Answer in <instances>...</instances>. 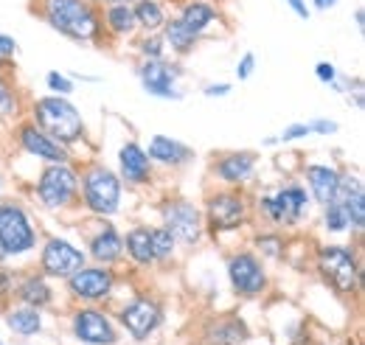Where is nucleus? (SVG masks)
Returning a JSON list of instances; mask_svg holds the SVG:
<instances>
[{
	"mask_svg": "<svg viewBox=\"0 0 365 345\" xmlns=\"http://www.w3.org/2000/svg\"><path fill=\"white\" fill-rule=\"evenodd\" d=\"M318 269L323 272V278L337 289V292H354L357 287V278H360V269H357V261L354 256L340 247V244H326L320 247L318 253Z\"/></svg>",
	"mask_w": 365,
	"mask_h": 345,
	"instance_id": "nucleus-4",
	"label": "nucleus"
},
{
	"mask_svg": "<svg viewBox=\"0 0 365 345\" xmlns=\"http://www.w3.org/2000/svg\"><path fill=\"white\" fill-rule=\"evenodd\" d=\"M343 211L349 216V225H354L357 230H363L365 225V194H363V182L357 177H340V185H337V197H334Z\"/></svg>",
	"mask_w": 365,
	"mask_h": 345,
	"instance_id": "nucleus-16",
	"label": "nucleus"
},
{
	"mask_svg": "<svg viewBox=\"0 0 365 345\" xmlns=\"http://www.w3.org/2000/svg\"><path fill=\"white\" fill-rule=\"evenodd\" d=\"M127 253L138 261V264H152L155 261V253H152V233L149 227H135L127 233V242H124Z\"/></svg>",
	"mask_w": 365,
	"mask_h": 345,
	"instance_id": "nucleus-27",
	"label": "nucleus"
},
{
	"mask_svg": "<svg viewBox=\"0 0 365 345\" xmlns=\"http://www.w3.org/2000/svg\"><path fill=\"white\" fill-rule=\"evenodd\" d=\"M334 6H337V0H312V9H318V11H329Z\"/></svg>",
	"mask_w": 365,
	"mask_h": 345,
	"instance_id": "nucleus-44",
	"label": "nucleus"
},
{
	"mask_svg": "<svg viewBox=\"0 0 365 345\" xmlns=\"http://www.w3.org/2000/svg\"><path fill=\"white\" fill-rule=\"evenodd\" d=\"M9 326H11L17 334H34V331L40 329V314H37L34 306H29V309H17V311L9 314Z\"/></svg>",
	"mask_w": 365,
	"mask_h": 345,
	"instance_id": "nucleus-29",
	"label": "nucleus"
},
{
	"mask_svg": "<svg viewBox=\"0 0 365 345\" xmlns=\"http://www.w3.org/2000/svg\"><path fill=\"white\" fill-rule=\"evenodd\" d=\"M354 20H357V29L363 31V29H365V11H363V9H357V11H354Z\"/></svg>",
	"mask_w": 365,
	"mask_h": 345,
	"instance_id": "nucleus-45",
	"label": "nucleus"
},
{
	"mask_svg": "<svg viewBox=\"0 0 365 345\" xmlns=\"http://www.w3.org/2000/svg\"><path fill=\"white\" fill-rule=\"evenodd\" d=\"M96 6H110V3H133V0H93Z\"/></svg>",
	"mask_w": 365,
	"mask_h": 345,
	"instance_id": "nucleus-46",
	"label": "nucleus"
},
{
	"mask_svg": "<svg viewBox=\"0 0 365 345\" xmlns=\"http://www.w3.org/2000/svg\"><path fill=\"white\" fill-rule=\"evenodd\" d=\"M307 180L312 188V197L318 200L320 205L331 202L337 197V185H340V174L329 166H309L307 169Z\"/></svg>",
	"mask_w": 365,
	"mask_h": 345,
	"instance_id": "nucleus-21",
	"label": "nucleus"
},
{
	"mask_svg": "<svg viewBox=\"0 0 365 345\" xmlns=\"http://www.w3.org/2000/svg\"><path fill=\"white\" fill-rule=\"evenodd\" d=\"M230 93V85H208L205 87V96H211V98H214V96H228Z\"/></svg>",
	"mask_w": 365,
	"mask_h": 345,
	"instance_id": "nucleus-43",
	"label": "nucleus"
},
{
	"mask_svg": "<svg viewBox=\"0 0 365 345\" xmlns=\"http://www.w3.org/2000/svg\"><path fill=\"white\" fill-rule=\"evenodd\" d=\"M323 222H326V230H331V233H343L349 227V216H346L343 205L337 200L326 202V219Z\"/></svg>",
	"mask_w": 365,
	"mask_h": 345,
	"instance_id": "nucleus-32",
	"label": "nucleus"
},
{
	"mask_svg": "<svg viewBox=\"0 0 365 345\" xmlns=\"http://www.w3.org/2000/svg\"><path fill=\"white\" fill-rule=\"evenodd\" d=\"M85 205L91 208L93 214L110 216L118 211V202H121V180L110 169L104 166H96L85 174Z\"/></svg>",
	"mask_w": 365,
	"mask_h": 345,
	"instance_id": "nucleus-3",
	"label": "nucleus"
},
{
	"mask_svg": "<svg viewBox=\"0 0 365 345\" xmlns=\"http://www.w3.org/2000/svg\"><path fill=\"white\" fill-rule=\"evenodd\" d=\"M253 71H256V53H245V56L239 59V65H236V76L245 82V79L253 76Z\"/></svg>",
	"mask_w": 365,
	"mask_h": 345,
	"instance_id": "nucleus-37",
	"label": "nucleus"
},
{
	"mask_svg": "<svg viewBox=\"0 0 365 345\" xmlns=\"http://www.w3.org/2000/svg\"><path fill=\"white\" fill-rule=\"evenodd\" d=\"M140 85L149 96L158 98H180L178 93V79H180V68L166 62V59H143V65L138 68Z\"/></svg>",
	"mask_w": 365,
	"mask_h": 345,
	"instance_id": "nucleus-8",
	"label": "nucleus"
},
{
	"mask_svg": "<svg viewBox=\"0 0 365 345\" xmlns=\"http://www.w3.org/2000/svg\"><path fill=\"white\" fill-rule=\"evenodd\" d=\"M0 62H3V59H0Z\"/></svg>",
	"mask_w": 365,
	"mask_h": 345,
	"instance_id": "nucleus-49",
	"label": "nucleus"
},
{
	"mask_svg": "<svg viewBox=\"0 0 365 345\" xmlns=\"http://www.w3.org/2000/svg\"><path fill=\"white\" fill-rule=\"evenodd\" d=\"M34 11L73 43H93L101 37V11L93 0H34Z\"/></svg>",
	"mask_w": 365,
	"mask_h": 345,
	"instance_id": "nucleus-1",
	"label": "nucleus"
},
{
	"mask_svg": "<svg viewBox=\"0 0 365 345\" xmlns=\"http://www.w3.org/2000/svg\"><path fill=\"white\" fill-rule=\"evenodd\" d=\"M121 253H124V242L113 227L101 230L91 242V256L101 264H113L115 259H121Z\"/></svg>",
	"mask_w": 365,
	"mask_h": 345,
	"instance_id": "nucleus-26",
	"label": "nucleus"
},
{
	"mask_svg": "<svg viewBox=\"0 0 365 345\" xmlns=\"http://www.w3.org/2000/svg\"><path fill=\"white\" fill-rule=\"evenodd\" d=\"M152 233V253H155V261L169 259L175 253V239L166 227H158V230H149Z\"/></svg>",
	"mask_w": 365,
	"mask_h": 345,
	"instance_id": "nucleus-31",
	"label": "nucleus"
},
{
	"mask_svg": "<svg viewBox=\"0 0 365 345\" xmlns=\"http://www.w3.org/2000/svg\"><path fill=\"white\" fill-rule=\"evenodd\" d=\"M34 121H37V130H43L48 138H53L62 146L76 143L82 138V132H85L79 110L71 101H65V96H46V98H40L34 104Z\"/></svg>",
	"mask_w": 365,
	"mask_h": 345,
	"instance_id": "nucleus-2",
	"label": "nucleus"
},
{
	"mask_svg": "<svg viewBox=\"0 0 365 345\" xmlns=\"http://www.w3.org/2000/svg\"><path fill=\"white\" fill-rule=\"evenodd\" d=\"M160 37H163V43L166 48H172L175 53H188V51H194V45H197V34H191L185 26H182L178 17H166V23H163V29H160Z\"/></svg>",
	"mask_w": 365,
	"mask_h": 345,
	"instance_id": "nucleus-25",
	"label": "nucleus"
},
{
	"mask_svg": "<svg viewBox=\"0 0 365 345\" xmlns=\"http://www.w3.org/2000/svg\"><path fill=\"white\" fill-rule=\"evenodd\" d=\"M284 3L292 9V14H295L298 20H309V17H312V9H309L307 0H284Z\"/></svg>",
	"mask_w": 365,
	"mask_h": 345,
	"instance_id": "nucleus-40",
	"label": "nucleus"
},
{
	"mask_svg": "<svg viewBox=\"0 0 365 345\" xmlns=\"http://www.w3.org/2000/svg\"><path fill=\"white\" fill-rule=\"evenodd\" d=\"M121 323H124L135 337H146V334L160 323V311H158V306H155L152 301L138 298V301L124 306V311H121Z\"/></svg>",
	"mask_w": 365,
	"mask_h": 345,
	"instance_id": "nucleus-18",
	"label": "nucleus"
},
{
	"mask_svg": "<svg viewBox=\"0 0 365 345\" xmlns=\"http://www.w3.org/2000/svg\"><path fill=\"white\" fill-rule=\"evenodd\" d=\"M68 287H71V292L76 298L98 301V298H107L110 295L113 275H110V269H101V267H82V269H76L68 278Z\"/></svg>",
	"mask_w": 365,
	"mask_h": 345,
	"instance_id": "nucleus-12",
	"label": "nucleus"
},
{
	"mask_svg": "<svg viewBox=\"0 0 365 345\" xmlns=\"http://www.w3.org/2000/svg\"><path fill=\"white\" fill-rule=\"evenodd\" d=\"M307 191L298 188V185H289V188H281L275 197H264L262 200V208L264 214L270 216L273 222H281V225H292L298 222L304 211H307Z\"/></svg>",
	"mask_w": 365,
	"mask_h": 345,
	"instance_id": "nucleus-10",
	"label": "nucleus"
},
{
	"mask_svg": "<svg viewBox=\"0 0 365 345\" xmlns=\"http://www.w3.org/2000/svg\"><path fill=\"white\" fill-rule=\"evenodd\" d=\"M118 160H121V174H124V180H130V182H149V163H152V160L146 158V152H143L138 143L121 146Z\"/></svg>",
	"mask_w": 365,
	"mask_h": 345,
	"instance_id": "nucleus-20",
	"label": "nucleus"
},
{
	"mask_svg": "<svg viewBox=\"0 0 365 345\" xmlns=\"http://www.w3.org/2000/svg\"><path fill=\"white\" fill-rule=\"evenodd\" d=\"M20 143H23V149H26L29 155L43 158L48 163H68L65 146L56 143L53 138H48L46 132L37 130V127H23V130H20Z\"/></svg>",
	"mask_w": 365,
	"mask_h": 345,
	"instance_id": "nucleus-15",
	"label": "nucleus"
},
{
	"mask_svg": "<svg viewBox=\"0 0 365 345\" xmlns=\"http://www.w3.org/2000/svg\"><path fill=\"white\" fill-rule=\"evenodd\" d=\"M163 225L166 230L172 233L175 242H180L185 247H194L200 242V233H202V219H200V211L191 205V202H169L163 208Z\"/></svg>",
	"mask_w": 365,
	"mask_h": 345,
	"instance_id": "nucleus-7",
	"label": "nucleus"
},
{
	"mask_svg": "<svg viewBox=\"0 0 365 345\" xmlns=\"http://www.w3.org/2000/svg\"><path fill=\"white\" fill-rule=\"evenodd\" d=\"M73 331L79 340L93 345H110L115 343V334H113V326L107 323V317L96 309H82L73 320Z\"/></svg>",
	"mask_w": 365,
	"mask_h": 345,
	"instance_id": "nucleus-13",
	"label": "nucleus"
},
{
	"mask_svg": "<svg viewBox=\"0 0 365 345\" xmlns=\"http://www.w3.org/2000/svg\"><path fill=\"white\" fill-rule=\"evenodd\" d=\"M245 326L239 323V320H222V323H217L214 329H211V343L217 345H236L245 340Z\"/></svg>",
	"mask_w": 365,
	"mask_h": 345,
	"instance_id": "nucleus-28",
	"label": "nucleus"
},
{
	"mask_svg": "<svg viewBox=\"0 0 365 345\" xmlns=\"http://www.w3.org/2000/svg\"><path fill=\"white\" fill-rule=\"evenodd\" d=\"M138 51L143 53V59H163V53H166V43H163L160 31L146 34V37L138 43Z\"/></svg>",
	"mask_w": 365,
	"mask_h": 345,
	"instance_id": "nucleus-33",
	"label": "nucleus"
},
{
	"mask_svg": "<svg viewBox=\"0 0 365 345\" xmlns=\"http://www.w3.org/2000/svg\"><path fill=\"white\" fill-rule=\"evenodd\" d=\"M133 14L138 29H143L146 34L160 31L166 23V6L160 0H133Z\"/></svg>",
	"mask_w": 365,
	"mask_h": 345,
	"instance_id": "nucleus-23",
	"label": "nucleus"
},
{
	"mask_svg": "<svg viewBox=\"0 0 365 345\" xmlns=\"http://www.w3.org/2000/svg\"><path fill=\"white\" fill-rule=\"evenodd\" d=\"M85 267V253L65 239H51L43 250V269L56 278H71L76 269Z\"/></svg>",
	"mask_w": 365,
	"mask_h": 345,
	"instance_id": "nucleus-9",
	"label": "nucleus"
},
{
	"mask_svg": "<svg viewBox=\"0 0 365 345\" xmlns=\"http://www.w3.org/2000/svg\"><path fill=\"white\" fill-rule=\"evenodd\" d=\"M178 20H180L191 34L202 37V34L220 20V11H217V6H214L211 0H185L180 14H178Z\"/></svg>",
	"mask_w": 365,
	"mask_h": 345,
	"instance_id": "nucleus-17",
	"label": "nucleus"
},
{
	"mask_svg": "<svg viewBox=\"0 0 365 345\" xmlns=\"http://www.w3.org/2000/svg\"><path fill=\"white\" fill-rule=\"evenodd\" d=\"M309 130L318 132V135H329V132H337V124L334 121H315V124H309Z\"/></svg>",
	"mask_w": 365,
	"mask_h": 345,
	"instance_id": "nucleus-42",
	"label": "nucleus"
},
{
	"mask_svg": "<svg viewBox=\"0 0 365 345\" xmlns=\"http://www.w3.org/2000/svg\"><path fill=\"white\" fill-rule=\"evenodd\" d=\"M101 29H107L115 37H130L135 34L138 23L133 14V3H110L101 11Z\"/></svg>",
	"mask_w": 365,
	"mask_h": 345,
	"instance_id": "nucleus-19",
	"label": "nucleus"
},
{
	"mask_svg": "<svg viewBox=\"0 0 365 345\" xmlns=\"http://www.w3.org/2000/svg\"><path fill=\"white\" fill-rule=\"evenodd\" d=\"M0 242H3L9 256H20V253H29L34 247L37 236H34V227H31L23 208L0 205Z\"/></svg>",
	"mask_w": 365,
	"mask_h": 345,
	"instance_id": "nucleus-5",
	"label": "nucleus"
},
{
	"mask_svg": "<svg viewBox=\"0 0 365 345\" xmlns=\"http://www.w3.org/2000/svg\"><path fill=\"white\" fill-rule=\"evenodd\" d=\"M20 298L29 303V306L40 309V306H46L51 301V289H48V284L43 278H31V281H26L20 287Z\"/></svg>",
	"mask_w": 365,
	"mask_h": 345,
	"instance_id": "nucleus-30",
	"label": "nucleus"
},
{
	"mask_svg": "<svg viewBox=\"0 0 365 345\" xmlns=\"http://www.w3.org/2000/svg\"><path fill=\"white\" fill-rule=\"evenodd\" d=\"M6 256H9V253H6V247H3V242H0V261L6 259Z\"/></svg>",
	"mask_w": 365,
	"mask_h": 345,
	"instance_id": "nucleus-47",
	"label": "nucleus"
},
{
	"mask_svg": "<svg viewBox=\"0 0 365 345\" xmlns=\"http://www.w3.org/2000/svg\"><path fill=\"white\" fill-rule=\"evenodd\" d=\"M76 188H79L76 172L68 169L65 163H53L40 177L37 194H40L43 205H48V208H65L76 197Z\"/></svg>",
	"mask_w": 365,
	"mask_h": 345,
	"instance_id": "nucleus-6",
	"label": "nucleus"
},
{
	"mask_svg": "<svg viewBox=\"0 0 365 345\" xmlns=\"http://www.w3.org/2000/svg\"><path fill=\"white\" fill-rule=\"evenodd\" d=\"M315 76H318L323 85H331V82L337 79V71H334V65H331V62H318Z\"/></svg>",
	"mask_w": 365,
	"mask_h": 345,
	"instance_id": "nucleus-39",
	"label": "nucleus"
},
{
	"mask_svg": "<svg viewBox=\"0 0 365 345\" xmlns=\"http://www.w3.org/2000/svg\"><path fill=\"white\" fill-rule=\"evenodd\" d=\"M0 188H3V182H0Z\"/></svg>",
	"mask_w": 365,
	"mask_h": 345,
	"instance_id": "nucleus-48",
	"label": "nucleus"
},
{
	"mask_svg": "<svg viewBox=\"0 0 365 345\" xmlns=\"http://www.w3.org/2000/svg\"><path fill=\"white\" fill-rule=\"evenodd\" d=\"M188 155L191 152L182 146L180 140H172L166 135H155L149 140V152H146L149 160H158V163H166V166H178L182 160H188Z\"/></svg>",
	"mask_w": 365,
	"mask_h": 345,
	"instance_id": "nucleus-22",
	"label": "nucleus"
},
{
	"mask_svg": "<svg viewBox=\"0 0 365 345\" xmlns=\"http://www.w3.org/2000/svg\"><path fill=\"white\" fill-rule=\"evenodd\" d=\"M304 135H312V130H309V124H292V127H287V130L281 132L278 138H273V140H267V143H275V140L287 143V140H298V138H304Z\"/></svg>",
	"mask_w": 365,
	"mask_h": 345,
	"instance_id": "nucleus-35",
	"label": "nucleus"
},
{
	"mask_svg": "<svg viewBox=\"0 0 365 345\" xmlns=\"http://www.w3.org/2000/svg\"><path fill=\"white\" fill-rule=\"evenodd\" d=\"M253 166H256V158L247 155V152H236V155H228L217 163V174L225 180V182H242L253 174Z\"/></svg>",
	"mask_w": 365,
	"mask_h": 345,
	"instance_id": "nucleus-24",
	"label": "nucleus"
},
{
	"mask_svg": "<svg viewBox=\"0 0 365 345\" xmlns=\"http://www.w3.org/2000/svg\"><path fill=\"white\" fill-rule=\"evenodd\" d=\"M259 247H262L270 259H278V256H281V239H278V236H262V239H259Z\"/></svg>",
	"mask_w": 365,
	"mask_h": 345,
	"instance_id": "nucleus-38",
	"label": "nucleus"
},
{
	"mask_svg": "<svg viewBox=\"0 0 365 345\" xmlns=\"http://www.w3.org/2000/svg\"><path fill=\"white\" fill-rule=\"evenodd\" d=\"M14 107H17L14 93H11L9 85L0 79V115H11V113H14Z\"/></svg>",
	"mask_w": 365,
	"mask_h": 345,
	"instance_id": "nucleus-36",
	"label": "nucleus"
},
{
	"mask_svg": "<svg viewBox=\"0 0 365 345\" xmlns=\"http://www.w3.org/2000/svg\"><path fill=\"white\" fill-rule=\"evenodd\" d=\"M46 85L56 93V96H71L73 93V82L68 79V76H62V73H56V71H51L46 76Z\"/></svg>",
	"mask_w": 365,
	"mask_h": 345,
	"instance_id": "nucleus-34",
	"label": "nucleus"
},
{
	"mask_svg": "<svg viewBox=\"0 0 365 345\" xmlns=\"http://www.w3.org/2000/svg\"><path fill=\"white\" fill-rule=\"evenodd\" d=\"M245 202L236 194H217L208 202V222L214 230H233L242 225Z\"/></svg>",
	"mask_w": 365,
	"mask_h": 345,
	"instance_id": "nucleus-14",
	"label": "nucleus"
},
{
	"mask_svg": "<svg viewBox=\"0 0 365 345\" xmlns=\"http://www.w3.org/2000/svg\"><path fill=\"white\" fill-rule=\"evenodd\" d=\"M17 53V43H14V37H9V34H3L0 31V59H11Z\"/></svg>",
	"mask_w": 365,
	"mask_h": 345,
	"instance_id": "nucleus-41",
	"label": "nucleus"
},
{
	"mask_svg": "<svg viewBox=\"0 0 365 345\" xmlns=\"http://www.w3.org/2000/svg\"><path fill=\"white\" fill-rule=\"evenodd\" d=\"M228 275L233 289L242 292V295H259L264 289V284H267L262 264L256 261V256H250V253L233 256L228 264Z\"/></svg>",
	"mask_w": 365,
	"mask_h": 345,
	"instance_id": "nucleus-11",
	"label": "nucleus"
}]
</instances>
